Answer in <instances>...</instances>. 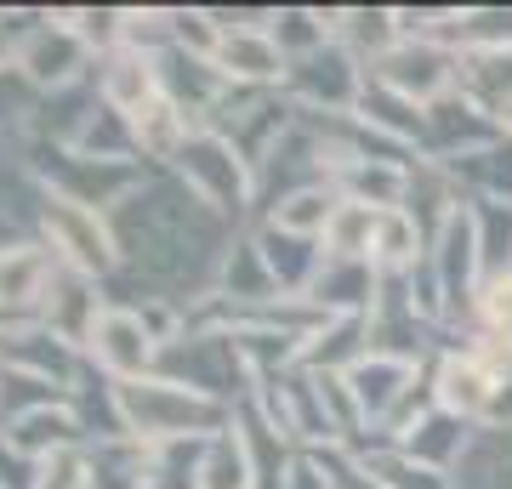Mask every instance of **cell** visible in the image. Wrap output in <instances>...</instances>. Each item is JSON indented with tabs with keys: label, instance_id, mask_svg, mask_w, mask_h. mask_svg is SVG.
I'll use <instances>...</instances> for the list:
<instances>
[{
	"label": "cell",
	"instance_id": "cell-1",
	"mask_svg": "<svg viewBox=\"0 0 512 489\" xmlns=\"http://www.w3.org/2000/svg\"><path fill=\"white\" fill-rule=\"evenodd\" d=\"M120 273H131L160 302L217 296V273L239 239V222L194 200L177 171H143V182L109 211Z\"/></svg>",
	"mask_w": 512,
	"mask_h": 489
},
{
	"label": "cell",
	"instance_id": "cell-2",
	"mask_svg": "<svg viewBox=\"0 0 512 489\" xmlns=\"http://www.w3.org/2000/svg\"><path fill=\"white\" fill-rule=\"evenodd\" d=\"M120 410H126V433L137 444H165V438H217L234 427V410L217 399H200L177 381L143 376L120 381Z\"/></svg>",
	"mask_w": 512,
	"mask_h": 489
},
{
	"label": "cell",
	"instance_id": "cell-3",
	"mask_svg": "<svg viewBox=\"0 0 512 489\" xmlns=\"http://www.w3.org/2000/svg\"><path fill=\"white\" fill-rule=\"evenodd\" d=\"M154 376L177 381V387H188V393L217 399V404L234 410V393H239V381L251 376V364H245V353H239L234 330H183L177 342L160 347Z\"/></svg>",
	"mask_w": 512,
	"mask_h": 489
},
{
	"label": "cell",
	"instance_id": "cell-4",
	"mask_svg": "<svg viewBox=\"0 0 512 489\" xmlns=\"http://www.w3.org/2000/svg\"><path fill=\"white\" fill-rule=\"evenodd\" d=\"M165 171H177L188 194H194V200H205L211 211H222L228 222H239L245 211H251L256 171L239 160L234 143H222L217 131H194V137L177 148V160L165 165Z\"/></svg>",
	"mask_w": 512,
	"mask_h": 489
},
{
	"label": "cell",
	"instance_id": "cell-5",
	"mask_svg": "<svg viewBox=\"0 0 512 489\" xmlns=\"http://www.w3.org/2000/svg\"><path fill=\"white\" fill-rule=\"evenodd\" d=\"M365 80H370L365 63H359L342 40H330V46H319V52L285 63L279 91L291 97L296 114H353L359 97H365Z\"/></svg>",
	"mask_w": 512,
	"mask_h": 489
},
{
	"label": "cell",
	"instance_id": "cell-6",
	"mask_svg": "<svg viewBox=\"0 0 512 489\" xmlns=\"http://www.w3.org/2000/svg\"><path fill=\"white\" fill-rule=\"evenodd\" d=\"M40 239L63 268L86 273V279H114L120 273V245H114V228L103 211H86V205L52 194L46 217H40Z\"/></svg>",
	"mask_w": 512,
	"mask_h": 489
},
{
	"label": "cell",
	"instance_id": "cell-7",
	"mask_svg": "<svg viewBox=\"0 0 512 489\" xmlns=\"http://www.w3.org/2000/svg\"><path fill=\"white\" fill-rule=\"evenodd\" d=\"M370 80L427 109V103H439L444 91L461 86V57L433 46V40H399L382 63H370Z\"/></svg>",
	"mask_w": 512,
	"mask_h": 489
},
{
	"label": "cell",
	"instance_id": "cell-8",
	"mask_svg": "<svg viewBox=\"0 0 512 489\" xmlns=\"http://www.w3.org/2000/svg\"><path fill=\"white\" fill-rule=\"evenodd\" d=\"M507 131H501V120H495L490 109H478L467 91H444L439 103H427V131H421V154L427 160H461V154H478V148L501 143Z\"/></svg>",
	"mask_w": 512,
	"mask_h": 489
},
{
	"label": "cell",
	"instance_id": "cell-9",
	"mask_svg": "<svg viewBox=\"0 0 512 489\" xmlns=\"http://www.w3.org/2000/svg\"><path fill=\"white\" fill-rule=\"evenodd\" d=\"M57 279V256L46 251V239H23L0 251V330L40 325V302Z\"/></svg>",
	"mask_w": 512,
	"mask_h": 489
},
{
	"label": "cell",
	"instance_id": "cell-10",
	"mask_svg": "<svg viewBox=\"0 0 512 489\" xmlns=\"http://www.w3.org/2000/svg\"><path fill=\"white\" fill-rule=\"evenodd\" d=\"M23 74H29V86L46 97V91H63V86H80V80H92V46L74 35L69 23H63V12H52V23L46 29H35V35L18 46V57H12Z\"/></svg>",
	"mask_w": 512,
	"mask_h": 489
},
{
	"label": "cell",
	"instance_id": "cell-11",
	"mask_svg": "<svg viewBox=\"0 0 512 489\" xmlns=\"http://www.w3.org/2000/svg\"><path fill=\"white\" fill-rule=\"evenodd\" d=\"M86 359L114 381H143L154 376V364H160V342L143 330V319L126 308H109L97 319L92 342H86Z\"/></svg>",
	"mask_w": 512,
	"mask_h": 489
},
{
	"label": "cell",
	"instance_id": "cell-12",
	"mask_svg": "<svg viewBox=\"0 0 512 489\" xmlns=\"http://www.w3.org/2000/svg\"><path fill=\"white\" fill-rule=\"evenodd\" d=\"M103 313H109V296L97 290V279H86V273H74L57 262V279L46 290V302H40V325L52 330L57 342H69L86 353V342H92V330Z\"/></svg>",
	"mask_w": 512,
	"mask_h": 489
},
{
	"label": "cell",
	"instance_id": "cell-13",
	"mask_svg": "<svg viewBox=\"0 0 512 489\" xmlns=\"http://www.w3.org/2000/svg\"><path fill=\"white\" fill-rule=\"evenodd\" d=\"M0 364L6 370H29V376L74 393V381L86 370V353L69 342H57L46 325H23V330H0Z\"/></svg>",
	"mask_w": 512,
	"mask_h": 489
},
{
	"label": "cell",
	"instance_id": "cell-14",
	"mask_svg": "<svg viewBox=\"0 0 512 489\" xmlns=\"http://www.w3.org/2000/svg\"><path fill=\"white\" fill-rule=\"evenodd\" d=\"M251 239H256V251H262V262H268V273H274L279 296H308L319 268H325V239L285 234L274 222H256Z\"/></svg>",
	"mask_w": 512,
	"mask_h": 489
},
{
	"label": "cell",
	"instance_id": "cell-15",
	"mask_svg": "<svg viewBox=\"0 0 512 489\" xmlns=\"http://www.w3.org/2000/svg\"><path fill=\"white\" fill-rule=\"evenodd\" d=\"M382 296V268L376 262H348V256H325V268L313 279L308 302L325 319H348V313H370Z\"/></svg>",
	"mask_w": 512,
	"mask_h": 489
},
{
	"label": "cell",
	"instance_id": "cell-16",
	"mask_svg": "<svg viewBox=\"0 0 512 489\" xmlns=\"http://www.w3.org/2000/svg\"><path fill=\"white\" fill-rule=\"evenodd\" d=\"M421 364L410 359H387V353H365V359L348 370V387H353V404H359V416H365V427H382L387 416H393V404L416 387Z\"/></svg>",
	"mask_w": 512,
	"mask_h": 489
},
{
	"label": "cell",
	"instance_id": "cell-17",
	"mask_svg": "<svg viewBox=\"0 0 512 489\" xmlns=\"http://www.w3.org/2000/svg\"><path fill=\"white\" fill-rule=\"evenodd\" d=\"M495 387H501V381H495L490 370L473 359V353H444L439 370H433L439 410H450V416H461V421H473V427H484V421H490Z\"/></svg>",
	"mask_w": 512,
	"mask_h": 489
},
{
	"label": "cell",
	"instance_id": "cell-18",
	"mask_svg": "<svg viewBox=\"0 0 512 489\" xmlns=\"http://www.w3.org/2000/svg\"><path fill=\"white\" fill-rule=\"evenodd\" d=\"M92 80H97V91H103V103H109V109H120V114H137V109H148V103L160 97L154 57L131 52V46H114V52L97 57Z\"/></svg>",
	"mask_w": 512,
	"mask_h": 489
},
{
	"label": "cell",
	"instance_id": "cell-19",
	"mask_svg": "<svg viewBox=\"0 0 512 489\" xmlns=\"http://www.w3.org/2000/svg\"><path fill=\"white\" fill-rule=\"evenodd\" d=\"M473 421H461V416H450V410H427V416L410 427V433L393 444V450H404L410 461H421V467H439V472H456L461 467V455H467V444H473Z\"/></svg>",
	"mask_w": 512,
	"mask_h": 489
},
{
	"label": "cell",
	"instance_id": "cell-20",
	"mask_svg": "<svg viewBox=\"0 0 512 489\" xmlns=\"http://www.w3.org/2000/svg\"><path fill=\"white\" fill-rule=\"evenodd\" d=\"M217 302H228L234 313H256V308H268V302H279V285H274V273H268V262H262L251 234H239L228 262H222Z\"/></svg>",
	"mask_w": 512,
	"mask_h": 489
},
{
	"label": "cell",
	"instance_id": "cell-21",
	"mask_svg": "<svg viewBox=\"0 0 512 489\" xmlns=\"http://www.w3.org/2000/svg\"><path fill=\"white\" fill-rule=\"evenodd\" d=\"M222 69L228 86H279L285 80V52L274 46L268 29H245V35H222L217 57H211Z\"/></svg>",
	"mask_w": 512,
	"mask_h": 489
},
{
	"label": "cell",
	"instance_id": "cell-22",
	"mask_svg": "<svg viewBox=\"0 0 512 489\" xmlns=\"http://www.w3.org/2000/svg\"><path fill=\"white\" fill-rule=\"evenodd\" d=\"M450 171V182H456V194L467 205H512V137H501V143L478 148V154H461V160L444 165Z\"/></svg>",
	"mask_w": 512,
	"mask_h": 489
},
{
	"label": "cell",
	"instance_id": "cell-23",
	"mask_svg": "<svg viewBox=\"0 0 512 489\" xmlns=\"http://www.w3.org/2000/svg\"><path fill=\"white\" fill-rule=\"evenodd\" d=\"M365 353H370V313L325 319V325L302 342V364H308V370H336V376H348Z\"/></svg>",
	"mask_w": 512,
	"mask_h": 489
},
{
	"label": "cell",
	"instance_id": "cell-24",
	"mask_svg": "<svg viewBox=\"0 0 512 489\" xmlns=\"http://www.w3.org/2000/svg\"><path fill=\"white\" fill-rule=\"evenodd\" d=\"M353 120H365L370 131H382V137H393L404 148H421V131H427V109L410 103V97H399V91L376 86V80H365V97H359Z\"/></svg>",
	"mask_w": 512,
	"mask_h": 489
},
{
	"label": "cell",
	"instance_id": "cell-25",
	"mask_svg": "<svg viewBox=\"0 0 512 489\" xmlns=\"http://www.w3.org/2000/svg\"><path fill=\"white\" fill-rule=\"evenodd\" d=\"M86 489H148V444L137 438H109L86 444Z\"/></svg>",
	"mask_w": 512,
	"mask_h": 489
},
{
	"label": "cell",
	"instance_id": "cell-26",
	"mask_svg": "<svg viewBox=\"0 0 512 489\" xmlns=\"http://www.w3.org/2000/svg\"><path fill=\"white\" fill-rule=\"evenodd\" d=\"M336 40L359 63H382L399 46V12L393 6H348V12H336Z\"/></svg>",
	"mask_w": 512,
	"mask_h": 489
},
{
	"label": "cell",
	"instance_id": "cell-27",
	"mask_svg": "<svg viewBox=\"0 0 512 489\" xmlns=\"http://www.w3.org/2000/svg\"><path fill=\"white\" fill-rule=\"evenodd\" d=\"M131 126H137V148H143L148 160H160V165L177 160V148L200 131L183 109H177V103H171V97H154L148 109H137V114H131Z\"/></svg>",
	"mask_w": 512,
	"mask_h": 489
},
{
	"label": "cell",
	"instance_id": "cell-28",
	"mask_svg": "<svg viewBox=\"0 0 512 489\" xmlns=\"http://www.w3.org/2000/svg\"><path fill=\"white\" fill-rule=\"evenodd\" d=\"M353 455H359V467H365L382 489H456L450 472L421 467V461H410V455L393 450V444H353Z\"/></svg>",
	"mask_w": 512,
	"mask_h": 489
},
{
	"label": "cell",
	"instance_id": "cell-29",
	"mask_svg": "<svg viewBox=\"0 0 512 489\" xmlns=\"http://www.w3.org/2000/svg\"><path fill=\"white\" fill-rule=\"evenodd\" d=\"M404 182H410V171H399V165L353 160V165L336 171V194H342V200H359V205H376V211H399Z\"/></svg>",
	"mask_w": 512,
	"mask_h": 489
},
{
	"label": "cell",
	"instance_id": "cell-30",
	"mask_svg": "<svg viewBox=\"0 0 512 489\" xmlns=\"http://www.w3.org/2000/svg\"><path fill=\"white\" fill-rule=\"evenodd\" d=\"M268 35H274V46L285 52V63H296V57H308V52H319V46L336 40V12H313V6H274Z\"/></svg>",
	"mask_w": 512,
	"mask_h": 489
},
{
	"label": "cell",
	"instance_id": "cell-31",
	"mask_svg": "<svg viewBox=\"0 0 512 489\" xmlns=\"http://www.w3.org/2000/svg\"><path fill=\"white\" fill-rule=\"evenodd\" d=\"M205 444L211 438H165V444H148V489H200Z\"/></svg>",
	"mask_w": 512,
	"mask_h": 489
},
{
	"label": "cell",
	"instance_id": "cell-32",
	"mask_svg": "<svg viewBox=\"0 0 512 489\" xmlns=\"http://www.w3.org/2000/svg\"><path fill=\"white\" fill-rule=\"evenodd\" d=\"M376 222H382V211H376V205L342 200L336 211H330V228H325V256H348V262H370V245H376Z\"/></svg>",
	"mask_w": 512,
	"mask_h": 489
},
{
	"label": "cell",
	"instance_id": "cell-33",
	"mask_svg": "<svg viewBox=\"0 0 512 489\" xmlns=\"http://www.w3.org/2000/svg\"><path fill=\"white\" fill-rule=\"evenodd\" d=\"M63 404H69L63 387L29 376V370H6L0 364V427H12L23 416H40V410H63Z\"/></svg>",
	"mask_w": 512,
	"mask_h": 489
},
{
	"label": "cell",
	"instance_id": "cell-34",
	"mask_svg": "<svg viewBox=\"0 0 512 489\" xmlns=\"http://www.w3.org/2000/svg\"><path fill=\"white\" fill-rule=\"evenodd\" d=\"M427 256V239H421V228L404 211H382V222H376V245H370V262L382 273H410Z\"/></svg>",
	"mask_w": 512,
	"mask_h": 489
},
{
	"label": "cell",
	"instance_id": "cell-35",
	"mask_svg": "<svg viewBox=\"0 0 512 489\" xmlns=\"http://www.w3.org/2000/svg\"><path fill=\"white\" fill-rule=\"evenodd\" d=\"M200 489H256V472H251V450L239 427L217 433L205 444V467H200Z\"/></svg>",
	"mask_w": 512,
	"mask_h": 489
},
{
	"label": "cell",
	"instance_id": "cell-36",
	"mask_svg": "<svg viewBox=\"0 0 512 489\" xmlns=\"http://www.w3.org/2000/svg\"><path fill=\"white\" fill-rule=\"evenodd\" d=\"M478 228V268L484 279H507L512 273V205H467Z\"/></svg>",
	"mask_w": 512,
	"mask_h": 489
},
{
	"label": "cell",
	"instance_id": "cell-37",
	"mask_svg": "<svg viewBox=\"0 0 512 489\" xmlns=\"http://www.w3.org/2000/svg\"><path fill=\"white\" fill-rule=\"evenodd\" d=\"M342 205V194H336V182L330 188H308V194H291V200L279 205L274 217V228H285V234H302V239H325V228H330V211Z\"/></svg>",
	"mask_w": 512,
	"mask_h": 489
},
{
	"label": "cell",
	"instance_id": "cell-38",
	"mask_svg": "<svg viewBox=\"0 0 512 489\" xmlns=\"http://www.w3.org/2000/svg\"><path fill=\"white\" fill-rule=\"evenodd\" d=\"M35 109H40V91L29 86V74L18 63H0V137L12 126H29Z\"/></svg>",
	"mask_w": 512,
	"mask_h": 489
},
{
	"label": "cell",
	"instance_id": "cell-39",
	"mask_svg": "<svg viewBox=\"0 0 512 489\" xmlns=\"http://www.w3.org/2000/svg\"><path fill=\"white\" fill-rule=\"evenodd\" d=\"M478 319H484V330H495V336H512V273L478 285Z\"/></svg>",
	"mask_w": 512,
	"mask_h": 489
},
{
	"label": "cell",
	"instance_id": "cell-40",
	"mask_svg": "<svg viewBox=\"0 0 512 489\" xmlns=\"http://www.w3.org/2000/svg\"><path fill=\"white\" fill-rule=\"evenodd\" d=\"M0 489H40V461H29L6 438V427H0Z\"/></svg>",
	"mask_w": 512,
	"mask_h": 489
},
{
	"label": "cell",
	"instance_id": "cell-41",
	"mask_svg": "<svg viewBox=\"0 0 512 489\" xmlns=\"http://www.w3.org/2000/svg\"><path fill=\"white\" fill-rule=\"evenodd\" d=\"M285 489H336V484H330V472L313 461V450H302L296 467H291V478H285Z\"/></svg>",
	"mask_w": 512,
	"mask_h": 489
},
{
	"label": "cell",
	"instance_id": "cell-42",
	"mask_svg": "<svg viewBox=\"0 0 512 489\" xmlns=\"http://www.w3.org/2000/svg\"><path fill=\"white\" fill-rule=\"evenodd\" d=\"M501 131H507V137H512V103H507V109H501Z\"/></svg>",
	"mask_w": 512,
	"mask_h": 489
}]
</instances>
